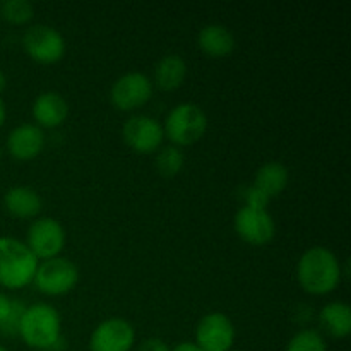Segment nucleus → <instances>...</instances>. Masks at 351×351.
Masks as SVG:
<instances>
[{
    "instance_id": "a878e982",
    "label": "nucleus",
    "mask_w": 351,
    "mask_h": 351,
    "mask_svg": "<svg viewBox=\"0 0 351 351\" xmlns=\"http://www.w3.org/2000/svg\"><path fill=\"white\" fill-rule=\"evenodd\" d=\"M10 308H12V298H9L5 293L0 291V326H2L3 321L7 319Z\"/></svg>"
},
{
    "instance_id": "4468645a",
    "label": "nucleus",
    "mask_w": 351,
    "mask_h": 351,
    "mask_svg": "<svg viewBox=\"0 0 351 351\" xmlns=\"http://www.w3.org/2000/svg\"><path fill=\"white\" fill-rule=\"evenodd\" d=\"M69 115V105L64 96L57 91H45L34 99L33 103V119L36 120L38 127L55 129L62 125Z\"/></svg>"
},
{
    "instance_id": "f257e3e1",
    "label": "nucleus",
    "mask_w": 351,
    "mask_h": 351,
    "mask_svg": "<svg viewBox=\"0 0 351 351\" xmlns=\"http://www.w3.org/2000/svg\"><path fill=\"white\" fill-rule=\"evenodd\" d=\"M343 271L335 252L321 245L311 247L297 263V280L304 291L322 297L338 288Z\"/></svg>"
},
{
    "instance_id": "393cba45",
    "label": "nucleus",
    "mask_w": 351,
    "mask_h": 351,
    "mask_svg": "<svg viewBox=\"0 0 351 351\" xmlns=\"http://www.w3.org/2000/svg\"><path fill=\"white\" fill-rule=\"evenodd\" d=\"M139 351H171L170 346L160 338H149L146 341H143Z\"/></svg>"
},
{
    "instance_id": "39448f33",
    "label": "nucleus",
    "mask_w": 351,
    "mask_h": 351,
    "mask_svg": "<svg viewBox=\"0 0 351 351\" xmlns=\"http://www.w3.org/2000/svg\"><path fill=\"white\" fill-rule=\"evenodd\" d=\"M33 283L43 295L62 297L74 290L79 283V269L67 257H53L38 264Z\"/></svg>"
},
{
    "instance_id": "412c9836",
    "label": "nucleus",
    "mask_w": 351,
    "mask_h": 351,
    "mask_svg": "<svg viewBox=\"0 0 351 351\" xmlns=\"http://www.w3.org/2000/svg\"><path fill=\"white\" fill-rule=\"evenodd\" d=\"M285 351H328L324 338L315 329H302L291 336Z\"/></svg>"
},
{
    "instance_id": "423d86ee",
    "label": "nucleus",
    "mask_w": 351,
    "mask_h": 351,
    "mask_svg": "<svg viewBox=\"0 0 351 351\" xmlns=\"http://www.w3.org/2000/svg\"><path fill=\"white\" fill-rule=\"evenodd\" d=\"M23 47L31 60L41 65L57 64L65 55V40L57 29L45 24L31 26L24 33Z\"/></svg>"
},
{
    "instance_id": "0eeeda50",
    "label": "nucleus",
    "mask_w": 351,
    "mask_h": 351,
    "mask_svg": "<svg viewBox=\"0 0 351 351\" xmlns=\"http://www.w3.org/2000/svg\"><path fill=\"white\" fill-rule=\"evenodd\" d=\"M27 249L36 259H53L65 247V230L55 218H38L27 230Z\"/></svg>"
},
{
    "instance_id": "4be33fe9",
    "label": "nucleus",
    "mask_w": 351,
    "mask_h": 351,
    "mask_svg": "<svg viewBox=\"0 0 351 351\" xmlns=\"http://www.w3.org/2000/svg\"><path fill=\"white\" fill-rule=\"evenodd\" d=\"M0 14L10 24H27L34 16V9L27 0H5L0 7Z\"/></svg>"
},
{
    "instance_id": "473e14b6",
    "label": "nucleus",
    "mask_w": 351,
    "mask_h": 351,
    "mask_svg": "<svg viewBox=\"0 0 351 351\" xmlns=\"http://www.w3.org/2000/svg\"><path fill=\"white\" fill-rule=\"evenodd\" d=\"M0 156H2V151H0Z\"/></svg>"
},
{
    "instance_id": "a211bd4d",
    "label": "nucleus",
    "mask_w": 351,
    "mask_h": 351,
    "mask_svg": "<svg viewBox=\"0 0 351 351\" xmlns=\"http://www.w3.org/2000/svg\"><path fill=\"white\" fill-rule=\"evenodd\" d=\"M187 77V64L180 55H167L154 69V82L163 91H175Z\"/></svg>"
},
{
    "instance_id": "dca6fc26",
    "label": "nucleus",
    "mask_w": 351,
    "mask_h": 351,
    "mask_svg": "<svg viewBox=\"0 0 351 351\" xmlns=\"http://www.w3.org/2000/svg\"><path fill=\"white\" fill-rule=\"evenodd\" d=\"M3 206L9 215L16 216V218H34L41 211V197L34 189L17 185L5 192Z\"/></svg>"
},
{
    "instance_id": "cd10ccee",
    "label": "nucleus",
    "mask_w": 351,
    "mask_h": 351,
    "mask_svg": "<svg viewBox=\"0 0 351 351\" xmlns=\"http://www.w3.org/2000/svg\"><path fill=\"white\" fill-rule=\"evenodd\" d=\"M5 119H7V108H5V103L0 99V129H2V125L5 123Z\"/></svg>"
},
{
    "instance_id": "7ed1b4c3",
    "label": "nucleus",
    "mask_w": 351,
    "mask_h": 351,
    "mask_svg": "<svg viewBox=\"0 0 351 351\" xmlns=\"http://www.w3.org/2000/svg\"><path fill=\"white\" fill-rule=\"evenodd\" d=\"M38 259L26 243L12 237H0V287L21 290L33 283Z\"/></svg>"
},
{
    "instance_id": "1a4fd4ad",
    "label": "nucleus",
    "mask_w": 351,
    "mask_h": 351,
    "mask_svg": "<svg viewBox=\"0 0 351 351\" xmlns=\"http://www.w3.org/2000/svg\"><path fill=\"white\" fill-rule=\"evenodd\" d=\"M235 343V326L223 312H211L195 328V345L202 351H230Z\"/></svg>"
},
{
    "instance_id": "7c9ffc66",
    "label": "nucleus",
    "mask_w": 351,
    "mask_h": 351,
    "mask_svg": "<svg viewBox=\"0 0 351 351\" xmlns=\"http://www.w3.org/2000/svg\"><path fill=\"white\" fill-rule=\"evenodd\" d=\"M33 351H43V350H33Z\"/></svg>"
},
{
    "instance_id": "c756f323",
    "label": "nucleus",
    "mask_w": 351,
    "mask_h": 351,
    "mask_svg": "<svg viewBox=\"0 0 351 351\" xmlns=\"http://www.w3.org/2000/svg\"><path fill=\"white\" fill-rule=\"evenodd\" d=\"M0 351H9V350H7L5 346H2V345H0Z\"/></svg>"
},
{
    "instance_id": "9d476101",
    "label": "nucleus",
    "mask_w": 351,
    "mask_h": 351,
    "mask_svg": "<svg viewBox=\"0 0 351 351\" xmlns=\"http://www.w3.org/2000/svg\"><path fill=\"white\" fill-rule=\"evenodd\" d=\"M136 343V329L120 317L99 322L89 338V351H130Z\"/></svg>"
},
{
    "instance_id": "b1692460",
    "label": "nucleus",
    "mask_w": 351,
    "mask_h": 351,
    "mask_svg": "<svg viewBox=\"0 0 351 351\" xmlns=\"http://www.w3.org/2000/svg\"><path fill=\"white\" fill-rule=\"evenodd\" d=\"M243 199H245V206L254 209H266L267 202L271 201L266 194H263V192L257 187H254V185H250V187H247L245 191H243Z\"/></svg>"
},
{
    "instance_id": "2f4dec72",
    "label": "nucleus",
    "mask_w": 351,
    "mask_h": 351,
    "mask_svg": "<svg viewBox=\"0 0 351 351\" xmlns=\"http://www.w3.org/2000/svg\"><path fill=\"white\" fill-rule=\"evenodd\" d=\"M230 351H239V350H230Z\"/></svg>"
},
{
    "instance_id": "f8f14e48",
    "label": "nucleus",
    "mask_w": 351,
    "mask_h": 351,
    "mask_svg": "<svg viewBox=\"0 0 351 351\" xmlns=\"http://www.w3.org/2000/svg\"><path fill=\"white\" fill-rule=\"evenodd\" d=\"M123 141L139 154H151L160 149L165 139L163 125L147 115H134L123 123Z\"/></svg>"
},
{
    "instance_id": "2eb2a0df",
    "label": "nucleus",
    "mask_w": 351,
    "mask_h": 351,
    "mask_svg": "<svg viewBox=\"0 0 351 351\" xmlns=\"http://www.w3.org/2000/svg\"><path fill=\"white\" fill-rule=\"evenodd\" d=\"M199 48L211 58L228 57L235 48V36L221 24H208L197 36Z\"/></svg>"
},
{
    "instance_id": "6e6552de",
    "label": "nucleus",
    "mask_w": 351,
    "mask_h": 351,
    "mask_svg": "<svg viewBox=\"0 0 351 351\" xmlns=\"http://www.w3.org/2000/svg\"><path fill=\"white\" fill-rule=\"evenodd\" d=\"M153 96V82L143 72H129L117 79L110 91V99L117 110L132 112L146 105Z\"/></svg>"
},
{
    "instance_id": "c85d7f7f",
    "label": "nucleus",
    "mask_w": 351,
    "mask_h": 351,
    "mask_svg": "<svg viewBox=\"0 0 351 351\" xmlns=\"http://www.w3.org/2000/svg\"><path fill=\"white\" fill-rule=\"evenodd\" d=\"M5 86H7V77H5V74L2 72V69H0V95L3 93Z\"/></svg>"
},
{
    "instance_id": "5701e85b",
    "label": "nucleus",
    "mask_w": 351,
    "mask_h": 351,
    "mask_svg": "<svg viewBox=\"0 0 351 351\" xmlns=\"http://www.w3.org/2000/svg\"><path fill=\"white\" fill-rule=\"evenodd\" d=\"M24 311H26V305L23 304L17 298H12V308H10L9 315L3 321V324L0 326V332L3 336H17L19 335V324L21 319H23Z\"/></svg>"
},
{
    "instance_id": "aec40b11",
    "label": "nucleus",
    "mask_w": 351,
    "mask_h": 351,
    "mask_svg": "<svg viewBox=\"0 0 351 351\" xmlns=\"http://www.w3.org/2000/svg\"><path fill=\"white\" fill-rule=\"evenodd\" d=\"M184 161L185 158L184 153L180 151V147H163V149L156 154V170L160 171L163 177L171 178L175 177V175L180 173V170L184 168Z\"/></svg>"
},
{
    "instance_id": "20e7f679",
    "label": "nucleus",
    "mask_w": 351,
    "mask_h": 351,
    "mask_svg": "<svg viewBox=\"0 0 351 351\" xmlns=\"http://www.w3.org/2000/svg\"><path fill=\"white\" fill-rule=\"evenodd\" d=\"M208 130V117L194 103H180L168 112L163 132L175 146H191L201 141Z\"/></svg>"
},
{
    "instance_id": "bb28decb",
    "label": "nucleus",
    "mask_w": 351,
    "mask_h": 351,
    "mask_svg": "<svg viewBox=\"0 0 351 351\" xmlns=\"http://www.w3.org/2000/svg\"><path fill=\"white\" fill-rule=\"evenodd\" d=\"M171 351H202L199 348L195 343H191V341H184V343H178L177 346H175Z\"/></svg>"
},
{
    "instance_id": "f03ea898",
    "label": "nucleus",
    "mask_w": 351,
    "mask_h": 351,
    "mask_svg": "<svg viewBox=\"0 0 351 351\" xmlns=\"http://www.w3.org/2000/svg\"><path fill=\"white\" fill-rule=\"evenodd\" d=\"M17 336L33 350H55L62 343L60 314L48 304L29 305L21 319Z\"/></svg>"
},
{
    "instance_id": "9b49d317",
    "label": "nucleus",
    "mask_w": 351,
    "mask_h": 351,
    "mask_svg": "<svg viewBox=\"0 0 351 351\" xmlns=\"http://www.w3.org/2000/svg\"><path fill=\"white\" fill-rule=\"evenodd\" d=\"M235 232L243 242L250 245H267L274 239L276 225L266 209H254L242 206L235 215Z\"/></svg>"
},
{
    "instance_id": "ddd939ff",
    "label": "nucleus",
    "mask_w": 351,
    "mask_h": 351,
    "mask_svg": "<svg viewBox=\"0 0 351 351\" xmlns=\"http://www.w3.org/2000/svg\"><path fill=\"white\" fill-rule=\"evenodd\" d=\"M45 147V134L34 123H23L10 130L7 137V151L19 161H29L40 156Z\"/></svg>"
},
{
    "instance_id": "6ab92c4d",
    "label": "nucleus",
    "mask_w": 351,
    "mask_h": 351,
    "mask_svg": "<svg viewBox=\"0 0 351 351\" xmlns=\"http://www.w3.org/2000/svg\"><path fill=\"white\" fill-rule=\"evenodd\" d=\"M288 178H290L288 177V170L283 163H280V161H269V163H264L257 170L254 187H257L263 194L273 199L287 189Z\"/></svg>"
},
{
    "instance_id": "f3484780",
    "label": "nucleus",
    "mask_w": 351,
    "mask_h": 351,
    "mask_svg": "<svg viewBox=\"0 0 351 351\" xmlns=\"http://www.w3.org/2000/svg\"><path fill=\"white\" fill-rule=\"evenodd\" d=\"M322 329L331 338L343 339L351 332V308L345 302H331L324 305L319 314Z\"/></svg>"
}]
</instances>
